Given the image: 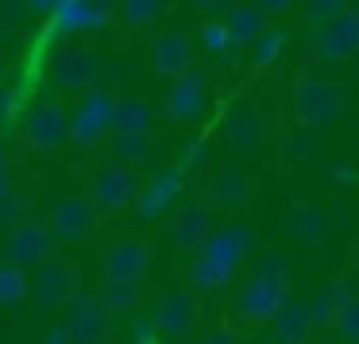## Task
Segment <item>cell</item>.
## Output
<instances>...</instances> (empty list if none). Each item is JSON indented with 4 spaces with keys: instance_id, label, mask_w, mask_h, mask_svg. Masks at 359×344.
<instances>
[{
    "instance_id": "e575fe53",
    "label": "cell",
    "mask_w": 359,
    "mask_h": 344,
    "mask_svg": "<svg viewBox=\"0 0 359 344\" xmlns=\"http://www.w3.org/2000/svg\"><path fill=\"white\" fill-rule=\"evenodd\" d=\"M332 333L340 336V344H359V298L348 302V310L340 313V321L332 325Z\"/></svg>"
},
{
    "instance_id": "ffe728a7",
    "label": "cell",
    "mask_w": 359,
    "mask_h": 344,
    "mask_svg": "<svg viewBox=\"0 0 359 344\" xmlns=\"http://www.w3.org/2000/svg\"><path fill=\"white\" fill-rule=\"evenodd\" d=\"M55 78L62 81L66 89H89L97 78V55L89 47H74V51H66V55H58Z\"/></svg>"
},
{
    "instance_id": "4fadbf2b",
    "label": "cell",
    "mask_w": 359,
    "mask_h": 344,
    "mask_svg": "<svg viewBox=\"0 0 359 344\" xmlns=\"http://www.w3.org/2000/svg\"><path fill=\"white\" fill-rule=\"evenodd\" d=\"M224 135H228V147L236 155H255L266 140V128H263V117L255 109H236L224 124Z\"/></svg>"
},
{
    "instance_id": "83f0119b",
    "label": "cell",
    "mask_w": 359,
    "mask_h": 344,
    "mask_svg": "<svg viewBox=\"0 0 359 344\" xmlns=\"http://www.w3.org/2000/svg\"><path fill=\"white\" fill-rule=\"evenodd\" d=\"M251 263V279H290V259L282 248H255V256L248 259Z\"/></svg>"
},
{
    "instance_id": "3957f363",
    "label": "cell",
    "mask_w": 359,
    "mask_h": 344,
    "mask_svg": "<svg viewBox=\"0 0 359 344\" xmlns=\"http://www.w3.org/2000/svg\"><path fill=\"white\" fill-rule=\"evenodd\" d=\"M294 298V290H290V279H251L240 286V294H236V313H240V321H248V325H266V321H274V313L282 310V305Z\"/></svg>"
},
{
    "instance_id": "8fae6325",
    "label": "cell",
    "mask_w": 359,
    "mask_h": 344,
    "mask_svg": "<svg viewBox=\"0 0 359 344\" xmlns=\"http://www.w3.org/2000/svg\"><path fill=\"white\" fill-rule=\"evenodd\" d=\"M147 267H151V244L147 240H120L116 248L104 256L109 279H120V282H140Z\"/></svg>"
},
{
    "instance_id": "e0dca14e",
    "label": "cell",
    "mask_w": 359,
    "mask_h": 344,
    "mask_svg": "<svg viewBox=\"0 0 359 344\" xmlns=\"http://www.w3.org/2000/svg\"><path fill=\"white\" fill-rule=\"evenodd\" d=\"M224 24H228V35H232V47H248L266 32V8L259 0H240V4H232V16Z\"/></svg>"
},
{
    "instance_id": "8d00e7d4",
    "label": "cell",
    "mask_w": 359,
    "mask_h": 344,
    "mask_svg": "<svg viewBox=\"0 0 359 344\" xmlns=\"http://www.w3.org/2000/svg\"><path fill=\"white\" fill-rule=\"evenodd\" d=\"M209 147H212L209 140H194V143H189V155H186V163H189V166L205 163V159H209Z\"/></svg>"
},
{
    "instance_id": "9c48e42d",
    "label": "cell",
    "mask_w": 359,
    "mask_h": 344,
    "mask_svg": "<svg viewBox=\"0 0 359 344\" xmlns=\"http://www.w3.org/2000/svg\"><path fill=\"white\" fill-rule=\"evenodd\" d=\"M355 298V286H351L348 274H336V279H328L325 286H317L309 294V317L317 329H332L336 321H340V313L348 310V302Z\"/></svg>"
},
{
    "instance_id": "52a82bcc",
    "label": "cell",
    "mask_w": 359,
    "mask_h": 344,
    "mask_svg": "<svg viewBox=\"0 0 359 344\" xmlns=\"http://www.w3.org/2000/svg\"><path fill=\"white\" fill-rule=\"evenodd\" d=\"M255 248H259V240H255V228L251 225H224V228H212L209 244H205L201 251L236 271V267H243L255 256Z\"/></svg>"
},
{
    "instance_id": "d4e9b609",
    "label": "cell",
    "mask_w": 359,
    "mask_h": 344,
    "mask_svg": "<svg viewBox=\"0 0 359 344\" xmlns=\"http://www.w3.org/2000/svg\"><path fill=\"white\" fill-rule=\"evenodd\" d=\"M47 228L43 225H24L16 228V236H12V256L20 259V263H35V259H43V251H47Z\"/></svg>"
},
{
    "instance_id": "cb8c5ba5",
    "label": "cell",
    "mask_w": 359,
    "mask_h": 344,
    "mask_svg": "<svg viewBox=\"0 0 359 344\" xmlns=\"http://www.w3.org/2000/svg\"><path fill=\"white\" fill-rule=\"evenodd\" d=\"M151 151H155V135L151 132H116V140H112V155L128 166L151 159Z\"/></svg>"
},
{
    "instance_id": "f1b7e54d",
    "label": "cell",
    "mask_w": 359,
    "mask_h": 344,
    "mask_svg": "<svg viewBox=\"0 0 359 344\" xmlns=\"http://www.w3.org/2000/svg\"><path fill=\"white\" fill-rule=\"evenodd\" d=\"M97 302L104 305L109 313H124V310H135V302H140V282H120V279H109L101 290V298Z\"/></svg>"
},
{
    "instance_id": "6da1fadb",
    "label": "cell",
    "mask_w": 359,
    "mask_h": 344,
    "mask_svg": "<svg viewBox=\"0 0 359 344\" xmlns=\"http://www.w3.org/2000/svg\"><path fill=\"white\" fill-rule=\"evenodd\" d=\"M348 109V89L340 81H325V78H305L294 86V117L305 128H332Z\"/></svg>"
},
{
    "instance_id": "d590c367",
    "label": "cell",
    "mask_w": 359,
    "mask_h": 344,
    "mask_svg": "<svg viewBox=\"0 0 359 344\" xmlns=\"http://www.w3.org/2000/svg\"><path fill=\"white\" fill-rule=\"evenodd\" d=\"M201 43L212 51V55H224L232 47V35H228V24H205L201 27Z\"/></svg>"
},
{
    "instance_id": "4dcf8cb0",
    "label": "cell",
    "mask_w": 359,
    "mask_h": 344,
    "mask_svg": "<svg viewBox=\"0 0 359 344\" xmlns=\"http://www.w3.org/2000/svg\"><path fill=\"white\" fill-rule=\"evenodd\" d=\"M286 32L282 27H266L263 35L255 39V70H266V66H274L282 58V51H286Z\"/></svg>"
},
{
    "instance_id": "484cf974",
    "label": "cell",
    "mask_w": 359,
    "mask_h": 344,
    "mask_svg": "<svg viewBox=\"0 0 359 344\" xmlns=\"http://www.w3.org/2000/svg\"><path fill=\"white\" fill-rule=\"evenodd\" d=\"M39 298L47 305H58L66 298H74V271L70 267H47L39 274Z\"/></svg>"
},
{
    "instance_id": "7402d4cb",
    "label": "cell",
    "mask_w": 359,
    "mask_h": 344,
    "mask_svg": "<svg viewBox=\"0 0 359 344\" xmlns=\"http://www.w3.org/2000/svg\"><path fill=\"white\" fill-rule=\"evenodd\" d=\"M182 194V178H178V171H166V174H158L151 186H143L140 190V197H135V205H140V213L143 217H163L166 209L174 205V197Z\"/></svg>"
},
{
    "instance_id": "1f68e13d",
    "label": "cell",
    "mask_w": 359,
    "mask_h": 344,
    "mask_svg": "<svg viewBox=\"0 0 359 344\" xmlns=\"http://www.w3.org/2000/svg\"><path fill=\"white\" fill-rule=\"evenodd\" d=\"M27 294V279L24 271H16V267H4L0 271V305H20Z\"/></svg>"
},
{
    "instance_id": "ba28073f",
    "label": "cell",
    "mask_w": 359,
    "mask_h": 344,
    "mask_svg": "<svg viewBox=\"0 0 359 344\" xmlns=\"http://www.w3.org/2000/svg\"><path fill=\"white\" fill-rule=\"evenodd\" d=\"M205 105H209V81L205 74H182L174 78L170 97H166V117L178 120V124H189V120H201Z\"/></svg>"
},
{
    "instance_id": "5b68a950",
    "label": "cell",
    "mask_w": 359,
    "mask_h": 344,
    "mask_svg": "<svg viewBox=\"0 0 359 344\" xmlns=\"http://www.w3.org/2000/svg\"><path fill=\"white\" fill-rule=\"evenodd\" d=\"M151 321H155L158 336L182 340V336H189L197 329V321H201V302H197V294H189V290H174V294H166L163 302H158V310Z\"/></svg>"
},
{
    "instance_id": "b9f144b4",
    "label": "cell",
    "mask_w": 359,
    "mask_h": 344,
    "mask_svg": "<svg viewBox=\"0 0 359 344\" xmlns=\"http://www.w3.org/2000/svg\"><path fill=\"white\" fill-rule=\"evenodd\" d=\"M4 112H8V89L0 86V117H4Z\"/></svg>"
},
{
    "instance_id": "d6986e66",
    "label": "cell",
    "mask_w": 359,
    "mask_h": 344,
    "mask_svg": "<svg viewBox=\"0 0 359 344\" xmlns=\"http://www.w3.org/2000/svg\"><path fill=\"white\" fill-rule=\"evenodd\" d=\"M70 336H74V344H109V310L101 302H89L86 298L74 310Z\"/></svg>"
},
{
    "instance_id": "836d02e7",
    "label": "cell",
    "mask_w": 359,
    "mask_h": 344,
    "mask_svg": "<svg viewBox=\"0 0 359 344\" xmlns=\"http://www.w3.org/2000/svg\"><path fill=\"white\" fill-rule=\"evenodd\" d=\"M351 8V0H305V20L309 24H325V20H336Z\"/></svg>"
},
{
    "instance_id": "74e56055",
    "label": "cell",
    "mask_w": 359,
    "mask_h": 344,
    "mask_svg": "<svg viewBox=\"0 0 359 344\" xmlns=\"http://www.w3.org/2000/svg\"><path fill=\"white\" fill-rule=\"evenodd\" d=\"M201 344H240V336H236L232 329H224V325H220V329H212V333L205 336Z\"/></svg>"
},
{
    "instance_id": "30bf717a",
    "label": "cell",
    "mask_w": 359,
    "mask_h": 344,
    "mask_svg": "<svg viewBox=\"0 0 359 344\" xmlns=\"http://www.w3.org/2000/svg\"><path fill=\"white\" fill-rule=\"evenodd\" d=\"M328 228H332L328 213L320 209V205H313V201L290 205V213L282 217V236L294 240V244H325Z\"/></svg>"
},
{
    "instance_id": "f35d334b",
    "label": "cell",
    "mask_w": 359,
    "mask_h": 344,
    "mask_svg": "<svg viewBox=\"0 0 359 344\" xmlns=\"http://www.w3.org/2000/svg\"><path fill=\"white\" fill-rule=\"evenodd\" d=\"M259 4L266 8V16H282V12L294 8V0H259Z\"/></svg>"
},
{
    "instance_id": "2e32d148",
    "label": "cell",
    "mask_w": 359,
    "mask_h": 344,
    "mask_svg": "<svg viewBox=\"0 0 359 344\" xmlns=\"http://www.w3.org/2000/svg\"><path fill=\"white\" fill-rule=\"evenodd\" d=\"M93 220H97L93 197H66V201L55 205V232L62 240H78V236L93 232Z\"/></svg>"
},
{
    "instance_id": "ac0fdd59",
    "label": "cell",
    "mask_w": 359,
    "mask_h": 344,
    "mask_svg": "<svg viewBox=\"0 0 359 344\" xmlns=\"http://www.w3.org/2000/svg\"><path fill=\"white\" fill-rule=\"evenodd\" d=\"M66 135H70V120H66V112L55 109V105H43V109L27 120V140H32V147H39V151L58 147Z\"/></svg>"
},
{
    "instance_id": "7c38bea8",
    "label": "cell",
    "mask_w": 359,
    "mask_h": 344,
    "mask_svg": "<svg viewBox=\"0 0 359 344\" xmlns=\"http://www.w3.org/2000/svg\"><path fill=\"white\" fill-rule=\"evenodd\" d=\"M151 62H155V74H163V78H182L189 70V62H194V39L186 32L158 35Z\"/></svg>"
},
{
    "instance_id": "f6af8a7d",
    "label": "cell",
    "mask_w": 359,
    "mask_h": 344,
    "mask_svg": "<svg viewBox=\"0 0 359 344\" xmlns=\"http://www.w3.org/2000/svg\"><path fill=\"white\" fill-rule=\"evenodd\" d=\"M355 155H359V147H355Z\"/></svg>"
},
{
    "instance_id": "4316f807",
    "label": "cell",
    "mask_w": 359,
    "mask_h": 344,
    "mask_svg": "<svg viewBox=\"0 0 359 344\" xmlns=\"http://www.w3.org/2000/svg\"><path fill=\"white\" fill-rule=\"evenodd\" d=\"M151 105L143 97H120L116 101V132H147Z\"/></svg>"
},
{
    "instance_id": "60d3db41",
    "label": "cell",
    "mask_w": 359,
    "mask_h": 344,
    "mask_svg": "<svg viewBox=\"0 0 359 344\" xmlns=\"http://www.w3.org/2000/svg\"><path fill=\"white\" fill-rule=\"evenodd\" d=\"M309 344H340V336H336V333H332V336H328V333H320V336H313Z\"/></svg>"
},
{
    "instance_id": "ee69618b",
    "label": "cell",
    "mask_w": 359,
    "mask_h": 344,
    "mask_svg": "<svg viewBox=\"0 0 359 344\" xmlns=\"http://www.w3.org/2000/svg\"><path fill=\"white\" fill-rule=\"evenodd\" d=\"M0 194H4V182H0Z\"/></svg>"
},
{
    "instance_id": "603a6c76",
    "label": "cell",
    "mask_w": 359,
    "mask_h": 344,
    "mask_svg": "<svg viewBox=\"0 0 359 344\" xmlns=\"http://www.w3.org/2000/svg\"><path fill=\"white\" fill-rule=\"evenodd\" d=\"M189 282H194L197 290H224L228 282H232V267L217 263L212 256H197L194 267H189Z\"/></svg>"
},
{
    "instance_id": "5bb4252c",
    "label": "cell",
    "mask_w": 359,
    "mask_h": 344,
    "mask_svg": "<svg viewBox=\"0 0 359 344\" xmlns=\"http://www.w3.org/2000/svg\"><path fill=\"white\" fill-rule=\"evenodd\" d=\"M271 325H274V344H309L313 333H317V325L309 317V305L294 302V298L274 313Z\"/></svg>"
},
{
    "instance_id": "7a4b0ae2",
    "label": "cell",
    "mask_w": 359,
    "mask_h": 344,
    "mask_svg": "<svg viewBox=\"0 0 359 344\" xmlns=\"http://www.w3.org/2000/svg\"><path fill=\"white\" fill-rule=\"evenodd\" d=\"M305 55L313 62H348L351 55H359V20L355 12H344L325 24H309L305 32Z\"/></svg>"
},
{
    "instance_id": "44dd1931",
    "label": "cell",
    "mask_w": 359,
    "mask_h": 344,
    "mask_svg": "<svg viewBox=\"0 0 359 344\" xmlns=\"http://www.w3.org/2000/svg\"><path fill=\"white\" fill-rule=\"evenodd\" d=\"M248 197H251V182L240 166L228 163L212 174V205H220V209H243Z\"/></svg>"
},
{
    "instance_id": "277c9868",
    "label": "cell",
    "mask_w": 359,
    "mask_h": 344,
    "mask_svg": "<svg viewBox=\"0 0 359 344\" xmlns=\"http://www.w3.org/2000/svg\"><path fill=\"white\" fill-rule=\"evenodd\" d=\"M109 128H116V97L109 89H89L81 97L78 112L70 117V135L78 143H93L101 140Z\"/></svg>"
},
{
    "instance_id": "8992f818",
    "label": "cell",
    "mask_w": 359,
    "mask_h": 344,
    "mask_svg": "<svg viewBox=\"0 0 359 344\" xmlns=\"http://www.w3.org/2000/svg\"><path fill=\"white\" fill-rule=\"evenodd\" d=\"M89 197H93L97 209H124L128 201L140 197V186H135V174L128 171V163H112L101 166L93 174V186H89Z\"/></svg>"
},
{
    "instance_id": "d6a6232c",
    "label": "cell",
    "mask_w": 359,
    "mask_h": 344,
    "mask_svg": "<svg viewBox=\"0 0 359 344\" xmlns=\"http://www.w3.org/2000/svg\"><path fill=\"white\" fill-rule=\"evenodd\" d=\"M163 12V0H124V20L132 27H147L158 20Z\"/></svg>"
},
{
    "instance_id": "ab89813d",
    "label": "cell",
    "mask_w": 359,
    "mask_h": 344,
    "mask_svg": "<svg viewBox=\"0 0 359 344\" xmlns=\"http://www.w3.org/2000/svg\"><path fill=\"white\" fill-rule=\"evenodd\" d=\"M194 8H201V12H212V8H220V4H228V0H189Z\"/></svg>"
},
{
    "instance_id": "7bdbcfd3",
    "label": "cell",
    "mask_w": 359,
    "mask_h": 344,
    "mask_svg": "<svg viewBox=\"0 0 359 344\" xmlns=\"http://www.w3.org/2000/svg\"><path fill=\"white\" fill-rule=\"evenodd\" d=\"M351 12H355V20H359V4H355V8H351Z\"/></svg>"
},
{
    "instance_id": "f546056e",
    "label": "cell",
    "mask_w": 359,
    "mask_h": 344,
    "mask_svg": "<svg viewBox=\"0 0 359 344\" xmlns=\"http://www.w3.org/2000/svg\"><path fill=\"white\" fill-rule=\"evenodd\" d=\"M282 163H309L313 159V128H294V132L282 135V147H278Z\"/></svg>"
},
{
    "instance_id": "9a60e30c",
    "label": "cell",
    "mask_w": 359,
    "mask_h": 344,
    "mask_svg": "<svg viewBox=\"0 0 359 344\" xmlns=\"http://www.w3.org/2000/svg\"><path fill=\"white\" fill-rule=\"evenodd\" d=\"M212 213L201 209V205H189V209H178L170 220V232L178 240V248H189V251H201L212 236Z\"/></svg>"
}]
</instances>
